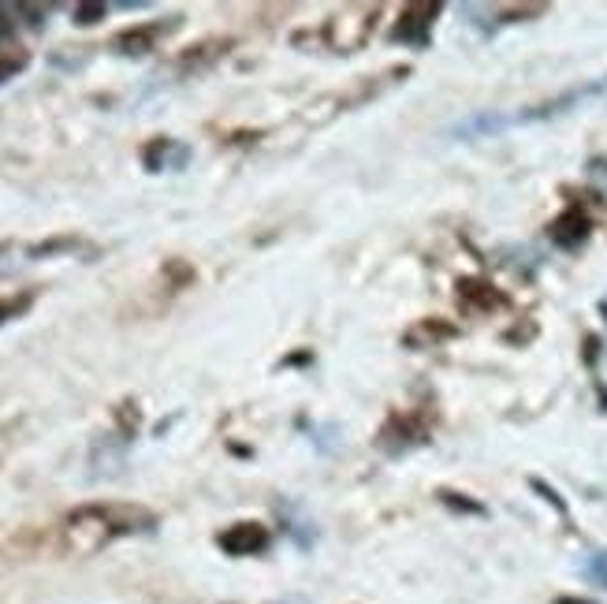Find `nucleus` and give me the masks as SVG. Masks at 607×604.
<instances>
[{"mask_svg":"<svg viewBox=\"0 0 607 604\" xmlns=\"http://www.w3.org/2000/svg\"><path fill=\"white\" fill-rule=\"evenodd\" d=\"M146 526H153V511L138 504H86L68 515V534L79 537L82 549H97L112 537L135 534Z\"/></svg>","mask_w":607,"mask_h":604,"instance_id":"obj_1","label":"nucleus"},{"mask_svg":"<svg viewBox=\"0 0 607 604\" xmlns=\"http://www.w3.org/2000/svg\"><path fill=\"white\" fill-rule=\"evenodd\" d=\"M269 545V534H265V526H257V522H235L231 530L220 534V549L231 552V556H254Z\"/></svg>","mask_w":607,"mask_h":604,"instance_id":"obj_2","label":"nucleus"},{"mask_svg":"<svg viewBox=\"0 0 607 604\" xmlns=\"http://www.w3.org/2000/svg\"><path fill=\"white\" fill-rule=\"evenodd\" d=\"M436 12H440V4H414V8H406L392 38H395V42L425 45V42H429V23L436 19Z\"/></svg>","mask_w":607,"mask_h":604,"instance_id":"obj_3","label":"nucleus"},{"mask_svg":"<svg viewBox=\"0 0 607 604\" xmlns=\"http://www.w3.org/2000/svg\"><path fill=\"white\" fill-rule=\"evenodd\" d=\"M589 232H593V224H589V217H585L581 209H567V213L552 224V239L559 247H578V243L589 239Z\"/></svg>","mask_w":607,"mask_h":604,"instance_id":"obj_4","label":"nucleus"},{"mask_svg":"<svg viewBox=\"0 0 607 604\" xmlns=\"http://www.w3.org/2000/svg\"><path fill=\"white\" fill-rule=\"evenodd\" d=\"M157 30L161 27H138V30H123L120 38H116V53H146V49H153V38H157Z\"/></svg>","mask_w":607,"mask_h":604,"instance_id":"obj_5","label":"nucleus"},{"mask_svg":"<svg viewBox=\"0 0 607 604\" xmlns=\"http://www.w3.org/2000/svg\"><path fill=\"white\" fill-rule=\"evenodd\" d=\"M459 295L470 302H481V306H492V302H500V295L488 288L485 280H459Z\"/></svg>","mask_w":607,"mask_h":604,"instance_id":"obj_6","label":"nucleus"},{"mask_svg":"<svg viewBox=\"0 0 607 604\" xmlns=\"http://www.w3.org/2000/svg\"><path fill=\"white\" fill-rule=\"evenodd\" d=\"M30 302H34V295H30V291H27V295H12V299H0V325L23 314Z\"/></svg>","mask_w":607,"mask_h":604,"instance_id":"obj_7","label":"nucleus"},{"mask_svg":"<svg viewBox=\"0 0 607 604\" xmlns=\"http://www.w3.org/2000/svg\"><path fill=\"white\" fill-rule=\"evenodd\" d=\"M105 4H79V8H75V23H79V27H90V23H101V19H105Z\"/></svg>","mask_w":607,"mask_h":604,"instance_id":"obj_8","label":"nucleus"},{"mask_svg":"<svg viewBox=\"0 0 607 604\" xmlns=\"http://www.w3.org/2000/svg\"><path fill=\"white\" fill-rule=\"evenodd\" d=\"M23 68H27V56H23V53L4 56V60H0V83H8V79H12V75H19Z\"/></svg>","mask_w":607,"mask_h":604,"instance_id":"obj_9","label":"nucleus"},{"mask_svg":"<svg viewBox=\"0 0 607 604\" xmlns=\"http://www.w3.org/2000/svg\"><path fill=\"white\" fill-rule=\"evenodd\" d=\"M12 30H15V23H12V15L4 12V8H0V45L8 42V38H12Z\"/></svg>","mask_w":607,"mask_h":604,"instance_id":"obj_10","label":"nucleus"}]
</instances>
